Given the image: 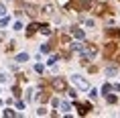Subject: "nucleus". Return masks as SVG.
<instances>
[{"mask_svg":"<svg viewBox=\"0 0 120 118\" xmlns=\"http://www.w3.org/2000/svg\"><path fill=\"white\" fill-rule=\"evenodd\" d=\"M82 61H88V59H94L96 57V47H82Z\"/></svg>","mask_w":120,"mask_h":118,"instance_id":"f257e3e1","label":"nucleus"},{"mask_svg":"<svg viewBox=\"0 0 120 118\" xmlns=\"http://www.w3.org/2000/svg\"><path fill=\"white\" fill-rule=\"evenodd\" d=\"M71 81H73V84H75L79 90H90V84L83 80L82 75H77V73H75V75H71Z\"/></svg>","mask_w":120,"mask_h":118,"instance_id":"f03ea898","label":"nucleus"},{"mask_svg":"<svg viewBox=\"0 0 120 118\" xmlns=\"http://www.w3.org/2000/svg\"><path fill=\"white\" fill-rule=\"evenodd\" d=\"M71 35H73L77 41H83V39H86V33H83L82 29H71Z\"/></svg>","mask_w":120,"mask_h":118,"instance_id":"7ed1b4c3","label":"nucleus"},{"mask_svg":"<svg viewBox=\"0 0 120 118\" xmlns=\"http://www.w3.org/2000/svg\"><path fill=\"white\" fill-rule=\"evenodd\" d=\"M16 61H19V63L29 61V53H19V55H16Z\"/></svg>","mask_w":120,"mask_h":118,"instance_id":"20e7f679","label":"nucleus"},{"mask_svg":"<svg viewBox=\"0 0 120 118\" xmlns=\"http://www.w3.org/2000/svg\"><path fill=\"white\" fill-rule=\"evenodd\" d=\"M8 23H10V19H8L6 14H4V16H0V29H4V27H8Z\"/></svg>","mask_w":120,"mask_h":118,"instance_id":"39448f33","label":"nucleus"},{"mask_svg":"<svg viewBox=\"0 0 120 118\" xmlns=\"http://www.w3.org/2000/svg\"><path fill=\"white\" fill-rule=\"evenodd\" d=\"M104 96H106V102H108V104H116V96H114V94L108 92V94H104Z\"/></svg>","mask_w":120,"mask_h":118,"instance_id":"423d86ee","label":"nucleus"},{"mask_svg":"<svg viewBox=\"0 0 120 118\" xmlns=\"http://www.w3.org/2000/svg\"><path fill=\"white\" fill-rule=\"evenodd\" d=\"M88 108H90L88 104H79V106H77V110H79V114H82V116H86V114H88Z\"/></svg>","mask_w":120,"mask_h":118,"instance_id":"0eeeda50","label":"nucleus"},{"mask_svg":"<svg viewBox=\"0 0 120 118\" xmlns=\"http://www.w3.org/2000/svg\"><path fill=\"white\" fill-rule=\"evenodd\" d=\"M53 86H55L57 90H65V81L63 80H55V81H53Z\"/></svg>","mask_w":120,"mask_h":118,"instance_id":"6e6552de","label":"nucleus"},{"mask_svg":"<svg viewBox=\"0 0 120 118\" xmlns=\"http://www.w3.org/2000/svg\"><path fill=\"white\" fill-rule=\"evenodd\" d=\"M59 106H61V110H63L65 114L71 110V104H69V102H59Z\"/></svg>","mask_w":120,"mask_h":118,"instance_id":"1a4fd4ad","label":"nucleus"},{"mask_svg":"<svg viewBox=\"0 0 120 118\" xmlns=\"http://www.w3.org/2000/svg\"><path fill=\"white\" fill-rule=\"evenodd\" d=\"M2 114H4L6 118H14V116H16V112H14V110H10V108H6V110L2 112Z\"/></svg>","mask_w":120,"mask_h":118,"instance_id":"9d476101","label":"nucleus"},{"mask_svg":"<svg viewBox=\"0 0 120 118\" xmlns=\"http://www.w3.org/2000/svg\"><path fill=\"white\" fill-rule=\"evenodd\" d=\"M57 59H59L57 55H51L49 59H47V65H55V63H57Z\"/></svg>","mask_w":120,"mask_h":118,"instance_id":"9b49d317","label":"nucleus"},{"mask_svg":"<svg viewBox=\"0 0 120 118\" xmlns=\"http://www.w3.org/2000/svg\"><path fill=\"white\" fill-rule=\"evenodd\" d=\"M83 25L86 27H96V20L94 19H83Z\"/></svg>","mask_w":120,"mask_h":118,"instance_id":"f8f14e48","label":"nucleus"},{"mask_svg":"<svg viewBox=\"0 0 120 118\" xmlns=\"http://www.w3.org/2000/svg\"><path fill=\"white\" fill-rule=\"evenodd\" d=\"M12 29H14V31H22V23H20V20H16V23L12 25Z\"/></svg>","mask_w":120,"mask_h":118,"instance_id":"ddd939ff","label":"nucleus"},{"mask_svg":"<svg viewBox=\"0 0 120 118\" xmlns=\"http://www.w3.org/2000/svg\"><path fill=\"white\" fill-rule=\"evenodd\" d=\"M110 90H112V86H110V84H104V86H102V94H108Z\"/></svg>","mask_w":120,"mask_h":118,"instance_id":"4468645a","label":"nucleus"},{"mask_svg":"<svg viewBox=\"0 0 120 118\" xmlns=\"http://www.w3.org/2000/svg\"><path fill=\"white\" fill-rule=\"evenodd\" d=\"M37 29H39V25H37V23H33V25L29 27V35H33V33L37 31Z\"/></svg>","mask_w":120,"mask_h":118,"instance_id":"2eb2a0df","label":"nucleus"},{"mask_svg":"<svg viewBox=\"0 0 120 118\" xmlns=\"http://www.w3.org/2000/svg\"><path fill=\"white\" fill-rule=\"evenodd\" d=\"M114 73H116V67H108L106 69V75H108V77H112Z\"/></svg>","mask_w":120,"mask_h":118,"instance_id":"dca6fc26","label":"nucleus"},{"mask_svg":"<svg viewBox=\"0 0 120 118\" xmlns=\"http://www.w3.org/2000/svg\"><path fill=\"white\" fill-rule=\"evenodd\" d=\"M90 98H92V100L98 98V90H96V88H92V90H90Z\"/></svg>","mask_w":120,"mask_h":118,"instance_id":"f3484780","label":"nucleus"},{"mask_svg":"<svg viewBox=\"0 0 120 118\" xmlns=\"http://www.w3.org/2000/svg\"><path fill=\"white\" fill-rule=\"evenodd\" d=\"M6 81H8V75L0 71V84H6Z\"/></svg>","mask_w":120,"mask_h":118,"instance_id":"a211bd4d","label":"nucleus"},{"mask_svg":"<svg viewBox=\"0 0 120 118\" xmlns=\"http://www.w3.org/2000/svg\"><path fill=\"white\" fill-rule=\"evenodd\" d=\"M41 33H43V35H47V37H49V35H51V29H49V27H41Z\"/></svg>","mask_w":120,"mask_h":118,"instance_id":"6ab92c4d","label":"nucleus"},{"mask_svg":"<svg viewBox=\"0 0 120 118\" xmlns=\"http://www.w3.org/2000/svg\"><path fill=\"white\" fill-rule=\"evenodd\" d=\"M43 65H41V63H37V65H35V71H37V73H43Z\"/></svg>","mask_w":120,"mask_h":118,"instance_id":"aec40b11","label":"nucleus"},{"mask_svg":"<svg viewBox=\"0 0 120 118\" xmlns=\"http://www.w3.org/2000/svg\"><path fill=\"white\" fill-rule=\"evenodd\" d=\"M71 47H73V51H82V47H83V45H82V43H73Z\"/></svg>","mask_w":120,"mask_h":118,"instance_id":"412c9836","label":"nucleus"},{"mask_svg":"<svg viewBox=\"0 0 120 118\" xmlns=\"http://www.w3.org/2000/svg\"><path fill=\"white\" fill-rule=\"evenodd\" d=\"M37 114H39V116H45V114H47V108H39Z\"/></svg>","mask_w":120,"mask_h":118,"instance_id":"4be33fe9","label":"nucleus"},{"mask_svg":"<svg viewBox=\"0 0 120 118\" xmlns=\"http://www.w3.org/2000/svg\"><path fill=\"white\" fill-rule=\"evenodd\" d=\"M67 94H69V98H73V100L77 98V92H75V90H69V92H67Z\"/></svg>","mask_w":120,"mask_h":118,"instance_id":"5701e85b","label":"nucleus"},{"mask_svg":"<svg viewBox=\"0 0 120 118\" xmlns=\"http://www.w3.org/2000/svg\"><path fill=\"white\" fill-rule=\"evenodd\" d=\"M4 14H6V6H4V4H0V16H4Z\"/></svg>","mask_w":120,"mask_h":118,"instance_id":"b1692460","label":"nucleus"},{"mask_svg":"<svg viewBox=\"0 0 120 118\" xmlns=\"http://www.w3.org/2000/svg\"><path fill=\"white\" fill-rule=\"evenodd\" d=\"M41 53H49V45H41Z\"/></svg>","mask_w":120,"mask_h":118,"instance_id":"393cba45","label":"nucleus"},{"mask_svg":"<svg viewBox=\"0 0 120 118\" xmlns=\"http://www.w3.org/2000/svg\"><path fill=\"white\" fill-rule=\"evenodd\" d=\"M16 108H19V110H25V102H20V100H19V102H16Z\"/></svg>","mask_w":120,"mask_h":118,"instance_id":"a878e982","label":"nucleus"},{"mask_svg":"<svg viewBox=\"0 0 120 118\" xmlns=\"http://www.w3.org/2000/svg\"><path fill=\"white\" fill-rule=\"evenodd\" d=\"M59 2H61V4H67V0H59Z\"/></svg>","mask_w":120,"mask_h":118,"instance_id":"bb28decb","label":"nucleus"},{"mask_svg":"<svg viewBox=\"0 0 120 118\" xmlns=\"http://www.w3.org/2000/svg\"><path fill=\"white\" fill-rule=\"evenodd\" d=\"M0 92H2V90H0Z\"/></svg>","mask_w":120,"mask_h":118,"instance_id":"cd10ccee","label":"nucleus"}]
</instances>
